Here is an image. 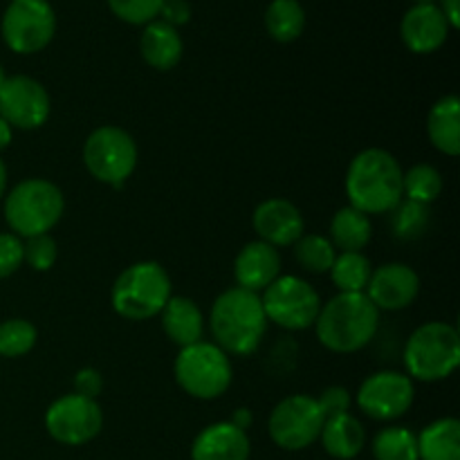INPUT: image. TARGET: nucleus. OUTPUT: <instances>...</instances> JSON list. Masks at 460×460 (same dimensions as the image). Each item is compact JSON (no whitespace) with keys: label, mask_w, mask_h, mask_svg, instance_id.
I'll return each mask as SVG.
<instances>
[{"label":"nucleus","mask_w":460,"mask_h":460,"mask_svg":"<svg viewBox=\"0 0 460 460\" xmlns=\"http://www.w3.org/2000/svg\"><path fill=\"white\" fill-rule=\"evenodd\" d=\"M402 166L385 148H367L358 153L346 171L349 205L362 214H389L404 198Z\"/></svg>","instance_id":"nucleus-1"},{"label":"nucleus","mask_w":460,"mask_h":460,"mask_svg":"<svg viewBox=\"0 0 460 460\" xmlns=\"http://www.w3.org/2000/svg\"><path fill=\"white\" fill-rule=\"evenodd\" d=\"M317 340L337 355L367 349L380 328V310L364 292H340L317 314Z\"/></svg>","instance_id":"nucleus-2"},{"label":"nucleus","mask_w":460,"mask_h":460,"mask_svg":"<svg viewBox=\"0 0 460 460\" xmlns=\"http://www.w3.org/2000/svg\"><path fill=\"white\" fill-rule=\"evenodd\" d=\"M209 328L214 335V344L227 355H247L256 353L268 331V317H265L261 295L247 292L243 288H229L211 305Z\"/></svg>","instance_id":"nucleus-3"},{"label":"nucleus","mask_w":460,"mask_h":460,"mask_svg":"<svg viewBox=\"0 0 460 460\" xmlns=\"http://www.w3.org/2000/svg\"><path fill=\"white\" fill-rule=\"evenodd\" d=\"M66 211L61 189L45 178H27L4 193V220L18 238L49 234Z\"/></svg>","instance_id":"nucleus-4"},{"label":"nucleus","mask_w":460,"mask_h":460,"mask_svg":"<svg viewBox=\"0 0 460 460\" xmlns=\"http://www.w3.org/2000/svg\"><path fill=\"white\" fill-rule=\"evenodd\" d=\"M173 296L171 277L155 261L128 265L112 283L111 304L119 317L128 322H146L162 313Z\"/></svg>","instance_id":"nucleus-5"},{"label":"nucleus","mask_w":460,"mask_h":460,"mask_svg":"<svg viewBox=\"0 0 460 460\" xmlns=\"http://www.w3.org/2000/svg\"><path fill=\"white\" fill-rule=\"evenodd\" d=\"M460 364V335L445 322L418 326L404 346V367L411 380H447Z\"/></svg>","instance_id":"nucleus-6"},{"label":"nucleus","mask_w":460,"mask_h":460,"mask_svg":"<svg viewBox=\"0 0 460 460\" xmlns=\"http://www.w3.org/2000/svg\"><path fill=\"white\" fill-rule=\"evenodd\" d=\"M173 376L180 389L196 400H216L232 385V362L227 353L209 341L180 349L173 364Z\"/></svg>","instance_id":"nucleus-7"},{"label":"nucleus","mask_w":460,"mask_h":460,"mask_svg":"<svg viewBox=\"0 0 460 460\" xmlns=\"http://www.w3.org/2000/svg\"><path fill=\"white\" fill-rule=\"evenodd\" d=\"M84 164L99 182L121 187L137 166V144L119 126H99L84 144Z\"/></svg>","instance_id":"nucleus-8"},{"label":"nucleus","mask_w":460,"mask_h":460,"mask_svg":"<svg viewBox=\"0 0 460 460\" xmlns=\"http://www.w3.org/2000/svg\"><path fill=\"white\" fill-rule=\"evenodd\" d=\"M323 422H326V413H323L319 400L313 395L296 394L283 398L272 409L268 431L277 447L286 449V452H301L317 443Z\"/></svg>","instance_id":"nucleus-9"},{"label":"nucleus","mask_w":460,"mask_h":460,"mask_svg":"<svg viewBox=\"0 0 460 460\" xmlns=\"http://www.w3.org/2000/svg\"><path fill=\"white\" fill-rule=\"evenodd\" d=\"M268 322L277 323L286 331H305L313 328L317 314L322 310L319 292L308 281L299 277H279L272 286H268L261 296Z\"/></svg>","instance_id":"nucleus-10"},{"label":"nucleus","mask_w":460,"mask_h":460,"mask_svg":"<svg viewBox=\"0 0 460 460\" xmlns=\"http://www.w3.org/2000/svg\"><path fill=\"white\" fill-rule=\"evenodd\" d=\"M3 40L12 52L36 54L48 48L57 31V16L48 0H12L0 22Z\"/></svg>","instance_id":"nucleus-11"},{"label":"nucleus","mask_w":460,"mask_h":460,"mask_svg":"<svg viewBox=\"0 0 460 460\" xmlns=\"http://www.w3.org/2000/svg\"><path fill=\"white\" fill-rule=\"evenodd\" d=\"M45 429L57 443L79 447L102 434L103 411L97 400L67 394L49 404L45 411Z\"/></svg>","instance_id":"nucleus-12"},{"label":"nucleus","mask_w":460,"mask_h":460,"mask_svg":"<svg viewBox=\"0 0 460 460\" xmlns=\"http://www.w3.org/2000/svg\"><path fill=\"white\" fill-rule=\"evenodd\" d=\"M416 386L407 373L377 371L368 376L358 389V407L377 422L402 418L411 409Z\"/></svg>","instance_id":"nucleus-13"},{"label":"nucleus","mask_w":460,"mask_h":460,"mask_svg":"<svg viewBox=\"0 0 460 460\" xmlns=\"http://www.w3.org/2000/svg\"><path fill=\"white\" fill-rule=\"evenodd\" d=\"M52 102L43 84L25 75L7 76L0 85V117L12 128L36 130L48 121Z\"/></svg>","instance_id":"nucleus-14"},{"label":"nucleus","mask_w":460,"mask_h":460,"mask_svg":"<svg viewBox=\"0 0 460 460\" xmlns=\"http://www.w3.org/2000/svg\"><path fill=\"white\" fill-rule=\"evenodd\" d=\"M364 295L377 310L398 313V310L409 308L420 295V277L407 263L380 265V268H373L371 281Z\"/></svg>","instance_id":"nucleus-15"},{"label":"nucleus","mask_w":460,"mask_h":460,"mask_svg":"<svg viewBox=\"0 0 460 460\" xmlns=\"http://www.w3.org/2000/svg\"><path fill=\"white\" fill-rule=\"evenodd\" d=\"M252 225L259 241L272 247H292L304 236V216L295 202L286 198H268L261 202L252 216Z\"/></svg>","instance_id":"nucleus-16"},{"label":"nucleus","mask_w":460,"mask_h":460,"mask_svg":"<svg viewBox=\"0 0 460 460\" xmlns=\"http://www.w3.org/2000/svg\"><path fill=\"white\" fill-rule=\"evenodd\" d=\"M449 22L438 4H413L400 22V39L411 52L431 54L445 45Z\"/></svg>","instance_id":"nucleus-17"},{"label":"nucleus","mask_w":460,"mask_h":460,"mask_svg":"<svg viewBox=\"0 0 460 460\" xmlns=\"http://www.w3.org/2000/svg\"><path fill=\"white\" fill-rule=\"evenodd\" d=\"M279 277H281V254H279L277 247L263 241L247 243L234 261L236 288L254 292V295H261Z\"/></svg>","instance_id":"nucleus-18"},{"label":"nucleus","mask_w":460,"mask_h":460,"mask_svg":"<svg viewBox=\"0 0 460 460\" xmlns=\"http://www.w3.org/2000/svg\"><path fill=\"white\" fill-rule=\"evenodd\" d=\"M252 445L247 431L232 422H214L196 436L191 460H250Z\"/></svg>","instance_id":"nucleus-19"},{"label":"nucleus","mask_w":460,"mask_h":460,"mask_svg":"<svg viewBox=\"0 0 460 460\" xmlns=\"http://www.w3.org/2000/svg\"><path fill=\"white\" fill-rule=\"evenodd\" d=\"M160 317L166 337L180 349L202 341L205 317H202V310L198 308L196 301L189 299V296H171L162 308Z\"/></svg>","instance_id":"nucleus-20"},{"label":"nucleus","mask_w":460,"mask_h":460,"mask_svg":"<svg viewBox=\"0 0 460 460\" xmlns=\"http://www.w3.org/2000/svg\"><path fill=\"white\" fill-rule=\"evenodd\" d=\"M139 52L142 58L153 67V70H173L180 63L184 52L182 39L178 30L162 21H151L144 25L142 39H139Z\"/></svg>","instance_id":"nucleus-21"},{"label":"nucleus","mask_w":460,"mask_h":460,"mask_svg":"<svg viewBox=\"0 0 460 460\" xmlns=\"http://www.w3.org/2000/svg\"><path fill=\"white\" fill-rule=\"evenodd\" d=\"M319 440H322L328 456L337 460H353L362 454L364 445H367V429L355 416L340 413V416L326 418Z\"/></svg>","instance_id":"nucleus-22"},{"label":"nucleus","mask_w":460,"mask_h":460,"mask_svg":"<svg viewBox=\"0 0 460 460\" xmlns=\"http://www.w3.org/2000/svg\"><path fill=\"white\" fill-rule=\"evenodd\" d=\"M427 135L436 151L449 157L460 153V102L456 94H445L427 115Z\"/></svg>","instance_id":"nucleus-23"},{"label":"nucleus","mask_w":460,"mask_h":460,"mask_svg":"<svg viewBox=\"0 0 460 460\" xmlns=\"http://www.w3.org/2000/svg\"><path fill=\"white\" fill-rule=\"evenodd\" d=\"M418 440V460H460V422L440 418L427 425Z\"/></svg>","instance_id":"nucleus-24"},{"label":"nucleus","mask_w":460,"mask_h":460,"mask_svg":"<svg viewBox=\"0 0 460 460\" xmlns=\"http://www.w3.org/2000/svg\"><path fill=\"white\" fill-rule=\"evenodd\" d=\"M373 225L367 214L355 207H341L331 220V243L341 252H362L371 243Z\"/></svg>","instance_id":"nucleus-25"},{"label":"nucleus","mask_w":460,"mask_h":460,"mask_svg":"<svg viewBox=\"0 0 460 460\" xmlns=\"http://www.w3.org/2000/svg\"><path fill=\"white\" fill-rule=\"evenodd\" d=\"M305 12L299 0H272L265 12V30L279 43H292L304 34Z\"/></svg>","instance_id":"nucleus-26"},{"label":"nucleus","mask_w":460,"mask_h":460,"mask_svg":"<svg viewBox=\"0 0 460 460\" xmlns=\"http://www.w3.org/2000/svg\"><path fill=\"white\" fill-rule=\"evenodd\" d=\"M328 274L340 292H364L371 281L373 263L364 252H341Z\"/></svg>","instance_id":"nucleus-27"},{"label":"nucleus","mask_w":460,"mask_h":460,"mask_svg":"<svg viewBox=\"0 0 460 460\" xmlns=\"http://www.w3.org/2000/svg\"><path fill=\"white\" fill-rule=\"evenodd\" d=\"M389 214L394 236L400 238V241H418V238L425 236L431 225L429 207L407 200V198H402L398 207H394Z\"/></svg>","instance_id":"nucleus-28"},{"label":"nucleus","mask_w":460,"mask_h":460,"mask_svg":"<svg viewBox=\"0 0 460 460\" xmlns=\"http://www.w3.org/2000/svg\"><path fill=\"white\" fill-rule=\"evenodd\" d=\"M292 247H295V261L310 274L331 272L337 259V250L331 238L319 234H304Z\"/></svg>","instance_id":"nucleus-29"},{"label":"nucleus","mask_w":460,"mask_h":460,"mask_svg":"<svg viewBox=\"0 0 460 460\" xmlns=\"http://www.w3.org/2000/svg\"><path fill=\"white\" fill-rule=\"evenodd\" d=\"M373 456L376 460H418L416 434L407 427H386L373 438Z\"/></svg>","instance_id":"nucleus-30"},{"label":"nucleus","mask_w":460,"mask_h":460,"mask_svg":"<svg viewBox=\"0 0 460 460\" xmlns=\"http://www.w3.org/2000/svg\"><path fill=\"white\" fill-rule=\"evenodd\" d=\"M402 191L407 200L429 207L443 193V175L431 164H416L402 175Z\"/></svg>","instance_id":"nucleus-31"},{"label":"nucleus","mask_w":460,"mask_h":460,"mask_svg":"<svg viewBox=\"0 0 460 460\" xmlns=\"http://www.w3.org/2000/svg\"><path fill=\"white\" fill-rule=\"evenodd\" d=\"M39 332L27 319H4L0 323V358H22L36 346Z\"/></svg>","instance_id":"nucleus-32"},{"label":"nucleus","mask_w":460,"mask_h":460,"mask_svg":"<svg viewBox=\"0 0 460 460\" xmlns=\"http://www.w3.org/2000/svg\"><path fill=\"white\" fill-rule=\"evenodd\" d=\"M162 3L164 0H108V7L128 25H148L151 21H157Z\"/></svg>","instance_id":"nucleus-33"},{"label":"nucleus","mask_w":460,"mask_h":460,"mask_svg":"<svg viewBox=\"0 0 460 460\" xmlns=\"http://www.w3.org/2000/svg\"><path fill=\"white\" fill-rule=\"evenodd\" d=\"M22 252H25V263L36 272H48L54 268L58 259V247L49 234H40V236H31L22 243Z\"/></svg>","instance_id":"nucleus-34"},{"label":"nucleus","mask_w":460,"mask_h":460,"mask_svg":"<svg viewBox=\"0 0 460 460\" xmlns=\"http://www.w3.org/2000/svg\"><path fill=\"white\" fill-rule=\"evenodd\" d=\"M25 263L22 241L12 232H0V279L12 277Z\"/></svg>","instance_id":"nucleus-35"},{"label":"nucleus","mask_w":460,"mask_h":460,"mask_svg":"<svg viewBox=\"0 0 460 460\" xmlns=\"http://www.w3.org/2000/svg\"><path fill=\"white\" fill-rule=\"evenodd\" d=\"M317 400L319 404H322L326 418L340 416V413H349L350 402H353V400H350L349 389H344V386H328Z\"/></svg>","instance_id":"nucleus-36"},{"label":"nucleus","mask_w":460,"mask_h":460,"mask_svg":"<svg viewBox=\"0 0 460 460\" xmlns=\"http://www.w3.org/2000/svg\"><path fill=\"white\" fill-rule=\"evenodd\" d=\"M157 16H162V22L178 30L180 25H187L191 21V4L187 0H164Z\"/></svg>","instance_id":"nucleus-37"},{"label":"nucleus","mask_w":460,"mask_h":460,"mask_svg":"<svg viewBox=\"0 0 460 460\" xmlns=\"http://www.w3.org/2000/svg\"><path fill=\"white\" fill-rule=\"evenodd\" d=\"M103 389V377L97 368H81L75 376V394L84 395V398L97 400V395Z\"/></svg>","instance_id":"nucleus-38"},{"label":"nucleus","mask_w":460,"mask_h":460,"mask_svg":"<svg viewBox=\"0 0 460 460\" xmlns=\"http://www.w3.org/2000/svg\"><path fill=\"white\" fill-rule=\"evenodd\" d=\"M440 12L447 18L449 27H460V0H440Z\"/></svg>","instance_id":"nucleus-39"},{"label":"nucleus","mask_w":460,"mask_h":460,"mask_svg":"<svg viewBox=\"0 0 460 460\" xmlns=\"http://www.w3.org/2000/svg\"><path fill=\"white\" fill-rule=\"evenodd\" d=\"M232 422L234 427H238V429H243V431H247L250 429V425H252V411L250 409H236V411H234V416H232Z\"/></svg>","instance_id":"nucleus-40"},{"label":"nucleus","mask_w":460,"mask_h":460,"mask_svg":"<svg viewBox=\"0 0 460 460\" xmlns=\"http://www.w3.org/2000/svg\"><path fill=\"white\" fill-rule=\"evenodd\" d=\"M12 137H13V128L3 119V117H0V151H4V148L12 144Z\"/></svg>","instance_id":"nucleus-41"},{"label":"nucleus","mask_w":460,"mask_h":460,"mask_svg":"<svg viewBox=\"0 0 460 460\" xmlns=\"http://www.w3.org/2000/svg\"><path fill=\"white\" fill-rule=\"evenodd\" d=\"M4 193H7V166L0 160V200L4 198Z\"/></svg>","instance_id":"nucleus-42"},{"label":"nucleus","mask_w":460,"mask_h":460,"mask_svg":"<svg viewBox=\"0 0 460 460\" xmlns=\"http://www.w3.org/2000/svg\"><path fill=\"white\" fill-rule=\"evenodd\" d=\"M416 4H436V0H413Z\"/></svg>","instance_id":"nucleus-43"},{"label":"nucleus","mask_w":460,"mask_h":460,"mask_svg":"<svg viewBox=\"0 0 460 460\" xmlns=\"http://www.w3.org/2000/svg\"><path fill=\"white\" fill-rule=\"evenodd\" d=\"M4 79H7V75H4V67H3V66H0V85H3V84H4Z\"/></svg>","instance_id":"nucleus-44"}]
</instances>
